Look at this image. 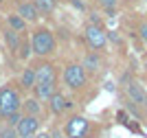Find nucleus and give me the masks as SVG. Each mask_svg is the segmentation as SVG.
Masks as SVG:
<instances>
[{"mask_svg":"<svg viewBox=\"0 0 147 138\" xmlns=\"http://www.w3.org/2000/svg\"><path fill=\"white\" fill-rule=\"evenodd\" d=\"M57 42H55V35L53 31L49 29H35L33 35H31V50L37 55V57H49V55L55 53Z\"/></svg>","mask_w":147,"mask_h":138,"instance_id":"f257e3e1","label":"nucleus"},{"mask_svg":"<svg viewBox=\"0 0 147 138\" xmlns=\"http://www.w3.org/2000/svg\"><path fill=\"white\" fill-rule=\"evenodd\" d=\"M129 2H134V0H129Z\"/></svg>","mask_w":147,"mask_h":138,"instance_id":"a878e982","label":"nucleus"},{"mask_svg":"<svg viewBox=\"0 0 147 138\" xmlns=\"http://www.w3.org/2000/svg\"><path fill=\"white\" fill-rule=\"evenodd\" d=\"M141 108H145V112H147V99H145V103H143V105H141Z\"/></svg>","mask_w":147,"mask_h":138,"instance_id":"b1692460","label":"nucleus"},{"mask_svg":"<svg viewBox=\"0 0 147 138\" xmlns=\"http://www.w3.org/2000/svg\"><path fill=\"white\" fill-rule=\"evenodd\" d=\"M138 33H141V37L147 42V22L145 24H141V29H138Z\"/></svg>","mask_w":147,"mask_h":138,"instance_id":"412c9836","label":"nucleus"},{"mask_svg":"<svg viewBox=\"0 0 147 138\" xmlns=\"http://www.w3.org/2000/svg\"><path fill=\"white\" fill-rule=\"evenodd\" d=\"M16 13H18L24 22H37L40 15H42V13L37 11V7L33 5V0H22V2L18 5V11Z\"/></svg>","mask_w":147,"mask_h":138,"instance_id":"0eeeda50","label":"nucleus"},{"mask_svg":"<svg viewBox=\"0 0 147 138\" xmlns=\"http://www.w3.org/2000/svg\"><path fill=\"white\" fill-rule=\"evenodd\" d=\"M31 55H33V50H31V40H24V37H22V42H20V50H18L16 57L22 59V61H26Z\"/></svg>","mask_w":147,"mask_h":138,"instance_id":"a211bd4d","label":"nucleus"},{"mask_svg":"<svg viewBox=\"0 0 147 138\" xmlns=\"http://www.w3.org/2000/svg\"><path fill=\"white\" fill-rule=\"evenodd\" d=\"M49 108H51V112H53V114H64L66 110L73 108V101H70L66 94H61V92H55V94L49 99Z\"/></svg>","mask_w":147,"mask_h":138,"instance_id":"6e6552de","label":"nucleus"},{"mask_svg":"<svg viewBox=\"0 0 147 138\" xmlns=\"http://www.w3.org/2000/svg\"><path fill=\"white\" fill-rule=\"evenodd\" d=\"M33 70H35V83H42V81H55V66L49 64V61H42V64L35 66Z\"/></svg>","mask_w":147,"mask_h":138,"instance_id":"9b49d317","label":"nucleus"},{"mask_svg":"<svg viewBox=\"0 0 147 138\" xmlns=\"http://www.w3.org/2000/svg\"><path fill=\"white\" fill-rule=\"evenodd\" d=\"M81 68L84 70H90V72H97L99 68H101V57H99V53H88L86 57H84V64H81Z\"/></svg>","mask_w":147,"mask_h":138,"instance_id":"4468645a","label":"nucleus"},{"mask_svg":"<svg viewBox=\"0 0 147 138\" xmlns=\"http://www.w3.org/2000/svg\"><path fill=\"white\" fill-rule=\"evenodd\" d=\"M20 112H22L24 116H40L42 114V101L35 99V96H31V99H26V101H22Z\"/></svg>","mask_w":147,"mask_h":138,"instance_id":"ddd939ff","label":"nucleus"},{"mask_svg":"<svg viewBox=\"0 0 147 138\" xmlns=\"http://www.w3.org/2000/svg\"><path fill=\"white\" fill-rule=\"evenodd\" d=\"M20 108H22V96L16 88L11 85H5L0 88V118L7 120L11 114H18Z\"/></svg>","mask_w":147,"mask_h":138,"instance_id":"f03ea898","label":"nucleus"},{"mask_svg":"<svg viewBox=\"0 0 147 138\" xmlns=\"http://www.w3.org/2000/svg\"><path fill=\"white\" fill-rule=\"evenodd\" d=\"M99 7L105 9V13H114V9L119 7V0H97Z\"/></svg>","mask_w":147,"mask_h":138,"instance_id":"aec40b11","label":"nucleus"},{"mask_svg":"<svg viewBox=\"0 0 147 138\" xmlns=\"http://www.w3.org/2000/svg\"><path fill=\"white\" fill-rule=\"evenodd\" d=\"M125 92H127L129 103H134V105H143V103H145V99H147L145 88H143L138 81H129V83L125 85Z\"/></svg>","mask_w":147,"mask_h":138,"instance_id":"1a4fd4ad","label":"nucleus"},{"mask_svg":"<svg viewBox=\"0 0 147 138\" xmlns=\"http://www.w3.org/2000/svg\"><path fill=\"white\" fill-rule=\"evenodd\" d=\"M35 138H51V136H49V132H37Z\"/></svg>","mask_w":147,"mask_h":138,"instance_id":"5701e85b","label":"nucleus"},{"mask_svg":"<svg viewBox=\"0 0 147 138\" xmlns=\"http://www.w3.org/2000/svg\"><path fill=\"white\" fill-rule=\"evenodd\" d=\"M33 5L37 7V11L49 15V13L55 11V0H33Z\"/></svg>","mask_w":147,"mask_h":138,"instance_id":"f3484780","label":"nucleus"},{"mask_svg":"<svg viewBox=\"0 0 147 138\" xmlns=\"http://www.w3.org/2000/svg\"><path fill=\"white\" fill-rule=\"evenodd\" d=\"M20 138H35V136H20Z\"/></svg>","mask_w":147,"mask_h":138,"instance_id":"393cba45","label":"nucleus"},{"mask_svg":"<svg viewBox=\"0 0 147 138\" xmlns=\"http://www.w3.org/2000/svg\"><path fill=\"white\" fill-rule=\"evenodd\" d=\"M20 85L24 88V90H33V85H35V70L33 68H24L22 75H20Z\"/></svg>","mask_w":147,"mask_h":138,"instance_id":"dca6fc26","label":"nucleus"},{"mask_svg":"<svg viewBox=\"0 0 147 138\" xmlns=\"http://www.w3.org/2000/svg\"><path fill=\"white\" fill-rule=\"evenodd\" d=\"M40 116H24L20 118V123L16 125V132H18V138L20 136H35L40 132Z\"/></svg>","mask_w":147,"mask_h":138,"instance_id":"39448f33","label":"nucleus"},{"mask_svg":"<svg viewBox=\"0 0 147 138\" xmlns=\"http://www.w3.org/2000/svg\"><path fill=\"white\" fill-rule=\"evenodd\" d=\"M88 129V120L84 118V116H73V118L66 123V136L68 138H81L84 134H86Z\"/></svg>","mask_w":147,"mask_h":138,"instance_id":"423d86ee","label":"nucleus"},{"mask_svg":"<svg viewBox=\"0 0 147 138\" xmlns=\"http://www.w3.org/2000/svg\"><path fill=\"white\" fill-rule=\"evenodd\" d=\"M61 79H64V85L70 88V90H79L86 85V70L81 68V64H68L61 72Z\"/></svg>","mask_w":147,"mask_h":138,"instance_id":"7ed1b4c3","label":"nucleus"},{"mask_svg":"<svg viewBox=\"0 0 147 138\" xmlns=\"http://www.w3.org/2000/svg\"><path fill=\"white\" fill-rule=\"evenodd\" d=\"M35 90V99L40 101H49L51 96L57 92V81H42V83H35L33 85Z\"/></svg>","mask_w":147,"mask_h":138,"instance_id":"9d476101","label":"nucleus"},{"mask_svg":"<svg viewBox=\"0 0 147 138\" xmlns=\"http://www.w3.org/2000/svg\"><path fill=\"white\" fill-rule=\"evenodd\" d=\"M0 5H2V0H0Z\"/></svg>","mask_w":147,"mask_h":138,"instance_id":"bb28decb","label":"nucleus"},{"mask_svg":"<svg viewBox=\"0 0 147 138\" xmlns=\"http://www.w3.org/2000/svg\"><path fill=\"white\" fill-rule=\"evenodd\" d=\"M49 136L51 138H64V134H61L59 129H53V132H49Z\"/></svg>","mask_w":147,"mask_h":138,"instance_id":"4be33fe9","label":"nucleus"},{"mask_svg":"<svg viewBox=\"0 0 147 138\" xmlns=\"http://www.w3.org/2000/svg\"><path fill=\"white\" fill-rule=\"evenodd\" d=\"M7 24H9V29L16 31V33H24L26 31V22L20 18L18 13H9V15H7Z\"/></svg>","mask_w":147,"mask_h":138,"instance_id":"2eb2a0df","label":"nucleus"},{"mask_svg":"<svg viewBox=\"0 0 147 138\" xmlns=\"http://www.w3.org/2000/svg\"><path fill=\"white\" fill-rule=\"evenodd\" d=\"M0 138H18L16 127H9L7 123H0Z\"/></svg>","mask_w":147,"mask_h":138,"instance_id":"6ab92c4d","label":"nucleus"},{"mask_svg":"<svg viewBox=\"0 0 147 138\" xmlns=\"http://www.w3.org/2000/svg\"><path fill=\"white\" fill-rule=\"evenodd\" d=\"M2 40H5L7 48H9L13 55H18V50H20V42H22V35H20V33H16V31H11L9 26H7V29L2 31Z\"/></svg>","mask_w":147,"mask_h":138,"instance_id":"f8f14e48","label":"nucleus"},{"mask_svg":"<svg viewBox=\"0 0 147 138\" xmlns=\"http://www.w3.org/2000/svg\"><path fill=\"white\" fill-rule=\"evenodd\" d=\"M84 37H86L88 46L97 53V50H103L105 44H108V33H105L99 24H88L86 26V33H84Z\"/></svg>","mask_w":147,"mask_h":138,"instance_id":"20e7f679","label":"nucleus"}]
</instances>
